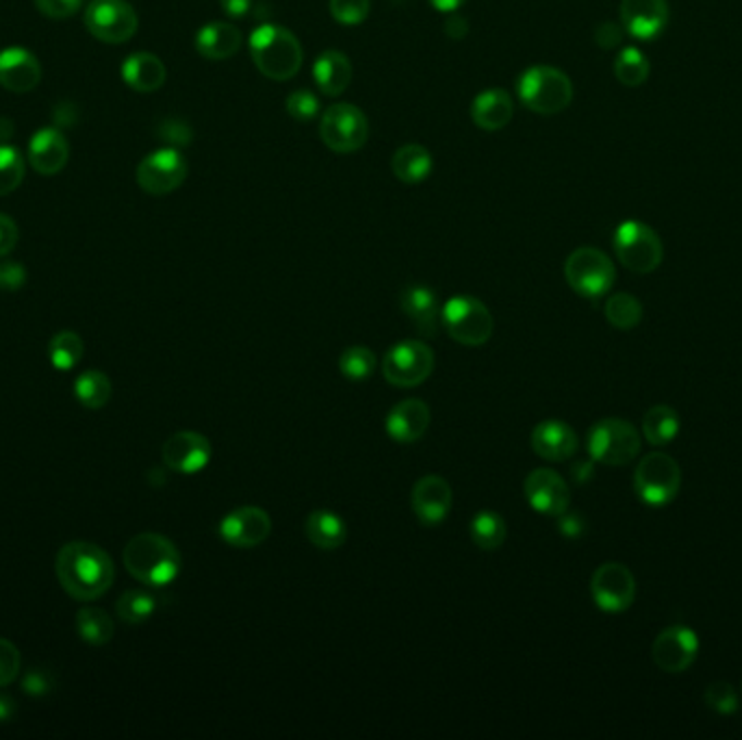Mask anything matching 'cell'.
Here are the masks:
<instances>
[{
	"instance_id": "6da1fadb",
	"label": "cell",
	"mask_w": 742,
	"mask_h": 740,
	"mask_svg": "<svg viewBox=\"0 0 742 740\" xmlns=\"http://www.w3.org/2000/svg\"><path fill=\"white\" fill-rule=\"evenodd\" d=\"M56 578L63 591L76 602H93L111 589L115 567L102 548L72 541L56 554Z\"/></svg>"
},
{
	"instance_id": "7a4b0ae2",
	"label": "cell",
	"mask_w": 742,
	"mask_h": 740,
	"mask_svg": "<svg viewBox=\"0 0 742 740\" xmlns=\"http://www.w3.org/2000/svg\"><path fill=\"white\" fill-rule=\"evenodd\" d=\"M124 567L141 585L165 587L180 574V554L169 539L141 532L124 548Z\"/></svg>"
},
{
	"instance_id": "3957f363",
	"label": "cell",
	"mask_w": 742,
	"mask_h": 740,
	"mask_svg": "<svg viewBox=\"0 0 742 740\" xmlns=\"http://www.w3.org/2000/svg\"><path fill=\"white\" fill-rule=\"evenodd\" d=\"M250 54L259 72L272 80H289L302 67V43L278 24H263L250 35Z\"/></svg>"
},
{
	"instance_id": "277c9868",
	"label": "cell",
	"mask_w": 742,
	"mask_h": 740,
	"mask_svg": "<svg viewBox=\"0 0 742 740\" xmlns=\"http://www.w3.org/2000/svg\"><path fill=\"white\" fill-rule=\"evenodd\" d=\"M517 91L521 102L541 115L561 113L574 100L571 78L552 65L528 67L517 83Z\"/></svg>"
},
{
	"instance_id": "5b68a950",
	"label": "cell",
	"mask_w": 742,
	"mask_h": 740,
	"mask_svg": "<svg viewBox=\"0 0 742 740\" xmlns=\"http://www.w3.org/2000/svg\"><path fill=\"white\" fill-rule=\"evenodd\" d=\"M613 246L621 265L634 274H652L665 259L663 239L645 222L628 220L619 224Z\"/></svg>"
},
{
	"instance_id": "8992f818",
	"label": "cell",
	"mask_w": 742,
	"mask_h": 740,
	"mask_svg": "<svg viewBox=\"0 0 742 740\" xmlns=\"http://www.w3.org/2000/svg\"><path fill=\"white\" fill-rule=\"evenodd\" d=\"M441 322L448 335L463 346H485L493 335V315L487 304L471 296H456L441 309Z\"/></svg>"
},
{
	"instance_id": "52a82bcc",
	"label": "cell",
	"mask_w": 742,
	"mask_h": 740,
	"mask_svg": "<svg viewBox=\"0 0 742 740\" xmlns=\"http://www.w3.org/2000/svg\"><path fill=\"white\" fill-rule=\"evenodd\" d=\"M565 278L578 296L595 300L613 289L617 269L606 252L584 246L569 254L565 263Z\"/></svg>"
},
{
	"instance_id": "ba28073f",
	"label": "cell",
	"mask_w": 742,
	"mask_h": 740,
	"mask_svg": "<svg viewBox=\"0 0 742 740\" xmlns=\"http://www.w3.org/2000/svg\"><path fill=\"white\" fill-rule=\"evenodd\" d=\"M589 452L595 463L621 467L641 454V435L626 419H602L589 432Z\"/></svg>"
},
{
	"instance_id": "9c48e42d",
	"label": "cell",
	"mask_w": 742,
	"mask_h": 740,
	"mask_svg": "<svg viewBox=\"0 0 742 740\" xmlns=\"http://www.w3.org/2000/svg\"><path fill=\"white\" fill-rule=\"evenodd\" d=\"M682 487V469L678 461L665 452L647 454L634 472V491L650 506H667Z\"/></svg>"
},
{
	"instance_id": "30bf717a",
	"label": "cell",
	"mask_w": 742,
	"mask_h": 740,
	"mask_svg": "<svg viewBox=\"0 0 742 740\" xmlns=\"http://www.w3.org/2000/svg\"><path fill=\"white\" fill-rule=\"evenodd\" d=\"M319 135L332 152L350 154L367 143L369 122L365 113L354 104H332L322 113Z\"/></svg>"
},
{
	"instance_id": "8fae6325",
	"label": "cell",
	"mask_w": 742,
	"mask_h": 740,
	"mask_svg": "<svg viewBox=\"0 0 742 740\" xmlns=\"http://www.w3.org/2000/svg\"><path fill=\"white\" fill-rule=\"evenodd\" d=\"M435 369V352L424 341H400L382 363L385 378L395 387H417L430 378Z\"/></svg>"
},
{
	"instance_id": "7c38bea8",
	"label": "cell",
	"mask_w": 742,
	"mask_h": 740,
	"mask_svg": "<svg viewBox=\"0 0 742 740\" xmlns=\"http://www.w3.org/2000/svg\"><path fill=\"white\" fill-rule=\"evenodd\" d=\"M85 26L104 43H124L135 35L139 20L126 0H91L85 9Z\"/></svg>"
},
{
	"instance_id": "4fadbf2b",
	"label": "cell",
	"mask_w": 742,
	"mask_h": 740,
	"mask_svg": "<svg viewBox=\"0 0 742 740\" xmlns=\"http://www.w3.org/2000/svg\"><path fill=\"white\" fill-rule=\"evenodd\" d=\"M187 178V163L176 148L150 152L137 165V183L150 196H165L178 189Z\"/></svg>"
},
{
	"instance_id": "5bb4252c",
	"label": "cell",
	"mask_w": 742,
	"mask_h": 740,
	"mask_svg": "<svg viewBox=\"0 0 742 740\" xmlns=\"http://www.w3.org/2000/svg\"><path fill=\"white\" fill-rule=\"evenodd\" d=\"M591 595L604 613H624L634 604L637 580L621 563H606L591 578Z\"/></svg>"
},
{
	"instance_id": "9a60e30c",
	"label": "cell",
	"mask_w": 742,
	"mask_h": 740,
	"mask_svg": "<svg viewBox=\"0 0 742 740\" xmlns=\"http://www.w3.org/2000/svg\"><path fill=\"white\" fill-rule=\"evenodd\" d=\"M700 654V639L687 626H671L663 630L654 645L652 659L665 674H684Z\"/></svg>"
},
{
	"instance_id": "2e32d148",
	"label": "cell",
	"mask_w": 742,
	"mask_h": 740,
	"mask_svg": "<svg viewBox=\"0 0 742 740\" xmlns=\"http://www.w3.org/2000/svg\"><path fill=\"white\" fill-rule=\"evenodd\" d=\"M161 456L169 469L178 474H196L209 465L213 450L204 435L193 430H180L163 443Z\"/></svg>"
},
{
	"instance_id": "e0dca14e",
	"label": "cell",
	"mask_w": 742,
	"mask_h": 740,
	"mask_svg": "<svg viewBox=\"0 0 742 740\" xmlns=\"http://www.w3.org/2000/svg\"><path fill=\"white\" fill-rule=\"evenodd\" d=\"M524 491H526L528 504L541 515L558 517L571 504L569 485L563 480L561 474L552 472V469H535L526 478Z\"/></svg>"
},
{
	"instance_id": "ac0fdd59",
	"label": "cell",
	"mask_w": 742,
	"mask_h": 740,
	"mask_svg": "<svg viewBox=\"0 0 742 740\" xmlns=\"http://www.w3.org/2000/svg\"><path fill=\"white\" fill-rule=\"evenodd\" d=\"M272 532V519L263 509L243 506L228 513L219 524L222 539L239 550L261 545Z\"/></svg>"
},
{
	"instance_id": "d6986e66",
	"label": "cell",
	"mask_w": 742,
	"mask_h": 740,
	"mask_svg": "<svg viewBox=\"0 0 742 740\" xmlns=\"http://www.w3.org/2000/svg\"><path fill=\"white\" fill-rule=\"evenodd\" d=\"M619 13L626 33L641 41H652L661 37L669 24L667 0H621Z\"/></svg>"
},
{
	"instance_id": "ffe728a7",
	"label": "cell",
	"mask_w": 742,
	"mask_h": 740,
	"mask_svg": "<svg viewBox=\"0 0 742 740\" xmlns=\"http://www.w3.org/2000/svg\"><path fill=\"white\" fill-rule=\"evenodd\" d=\"M413 511L426 526H437L452 511V489L441 476H424L413 489Z\"/></svg>"
},
{
	"instance_id": "44dd1931",
	"label": "cell",
	"mask_w": 742,
	"mask_h": 740,
	"mask_svg": "<svg viewBox=\"0 0 742 740\" xmlns=\"http://www.w3.org/2000/svg\"><path fill=\"white\" fill-rule=\"evenodd\" d=\"M70 156V146L56 128H41L30 137L28 163L41 176L59 174Z\"/></svg>"
},
{
	"instance_id": "7402d4cb",
	"label": "cell",
	"mask_w": 742,
	"mask_h": 740,
	"mask_svg": "<svg viewBox=\"0 0 742 740\" xmlns=\"http://www.w3.org/2000/svg\"><path fill=\"white\" fill-rule=\"evenodd\" d=\"M387 435L398 443L419 441L430 426V409L422 400H404L387 415Z\"/></svg>"
},
{
	"instance_id": "603a6c76",
	"label": "cell",
	"mask_w": 742,
	"mask_h": 740,
	"mask_svg": "<svg viewBox=\"0 0 742 740\" xmlns=\"http://www.w3.org/2000/svg\"><path fill=\"white\" fill-rule=\"evenodd\" d=\"M41 78L39 61L24 48H4L0 52V85L9 91L24 93L37 87Z\"/></svg>"
},
{
	"instance_id": "cb8c5ba5",
	"label": "cell",
	"mask_w": 742,
	"mask_h": 740,
	"mask_svg": "<svg viewBox=\"0 0 742 740\" xmlns=\"http://www.w3.org/2000/svg\"><path fill=\"white\" fill-rule=\"evenodd\" d=\"M532 450L545 461H569L578 452V435L565 422H541L532 430Z\"/></svg>"
},
{
	"instance_id": "d4e9b609",
	"label": "cell",
	"mask_w": 742,
	"mask_h": 740,
	"mask_svg": "<svg viewBox=\"0 0 742 740\" xmlns=\"http://www.w3.org/2000/svg\"><path fill=\"white\" fill-rule=\"evenodd\" d=\"M400 306L413 319L417 330H422L424 335H435L437 333L439 317H441V306H439L437 293L430 287H424V285L406 287L400 293Z\"/></svg>"
},
{
	"instance_id": "484cf974",
	"label": "cell",
	"mask_w": 742,
	"mask_h": 740,
	"mask_svg": "<svg viewBox=\"0 0 742 740\" xmlns=\"http://www.w3.org/2000/svg\"><path fill=\"white\" fill-rule=\"evenodd\" d=\"M241 30L230 22H211L196 33V50L213 61L230 59L241 48Z\"/></svg>"
},
{
	"instance_id": "4316f807",
	"label": "cell",
	"mask_w": 742,
	"mask_h": 740,
	"mask_svg": "<svg viewBox=\"0 0 742 740\" xmlns=\"http://www.w3.org/2000/svg\"><path fill=\"white\" fill-rule=\"evenodd\" d=\"M513 98L506 89L493 87L478 93L471 102V120L485 130H500L513 120Z\"/></svg>"
},
{
	"instance_id": "83f0119b",
	"label": "cell",
	"mask_w": 742,
	"mask_h": 740,
	"mask_svg": "<svg viewBox=\"0 0 742 740\" xmlns=\"http://www.w3.org/2000/svg\"><path fill=\"white\" fill-rule=\"evenodd\" d=\"M352 63L341 50H326L315 59L313 78L322 93L339 96L352 83Z\"/></svg>"
},
{
	"instance_id": "f1b7e54d",
	"label": "cell",
	"mask_w": 742,
	"mask_h": 740,
	"mask_svg": "<svg viewBox=\"0 0 742 740\" xmlns=\"http://www.w3.org/2000/svg\"><path fill=\"white\" fill-rule=\"evenodd\" d=\"M122 76L130 89L150 93L165 83V65L152 52H135L124 61Z\"/></svg>"
},
{
	"instance_id": "f546056e",
	"label": "cell",
	"mask_w": 742,
	"mask_h": 740,
	"mask_svg": "<svg viewBox=\"0 0 742 740\" xmlns=\"http://www.w3.org/2000/svg\"><path fill=\"white\" fill-rule=\"evenodd\" d=\"M309 541L319 550H339L348 539L345 522L330 511H313L304 524Z\"/></svg>"
},
{
	"instance_id": "4dcf8cb0",
	"label": "cell",
	"mask_w": 742,
	"mask_h": 740,
	"mask_svg": "<svg viewBox=\"0 0 742 740\" xmlns=\"http://www.w3.org/2000/svg\"><path fill=\"white\" fill-rule=\"evenodd\" d=\"M391 170L398 176V180H402L406 185H415V183H422L430 176L432 156L424 146L406 143L393 154Z\"/></svg>"
},
{
	"instance_id": "1f68e13d",
	"label": "cell",
	"mask_w": 742,
	"mask_h": 740,
	"mask_svg": "<svg viewBox=\"0 0 742 740\" xmlns=\"http://www.w3.org/2000/svg\"><path fill=\"white\" fill-rule=\"evenodd\" d=\"M643 435L650 446H669L680 435V415L667 404L652 406L643 417Z\"/></svg>"
},
{
	"instance_id": "d6a6232c",
	"label": "cell",
	"mask_w": 742,
	"mask_h": 740,
	"mask_svg": "<svg viewBox=\"0 0 742 740\" xmlns=\"http://www.w3.org/2000/svg\"><path fill=\"white\" fill-rule=\"evenodd\" d=\"M469 532H471V541L480 550L495 552L506 541V522L493 511H482L471 519Z\"/></svg>"
},
{
	"instance_id": "836d02e7",
	"label": "cell",
	"mask_w": 742,
	"mask_h": 740,
	"mask_svg": "<svg viewBox=\"0 0 742 740\" xmlns=\"http://www.w3.org/2000/svg\"><path fill=\"white\" fill-rule=\"evenodd\" d=\"M74 396L85 409L98 411L111 400V382L102 372H83L74 382Z\"/></svg>"
},
{
	"instance_id": "e575fe53",
	"label": "cell",
	"mask_w": 742,
	"mask_h": 740,
	"mask_svg": "<svg viewBox=\"0 0 742 740\" xmlns=\"http://www.w3.org/2000/svg\"><path fill=\"white\" fill-rule=\"evenodd\" d=\"M606 319L619 330H632L643 322V304L632 293H615L606 302Z\"/></svg>"
},
{
	"instance_id": "d590c367",
	"label": "cell",
	"mask_w": 742,
	"mask_h": 740,
	"mask_svg": "<svg viewBox=\"0 0 742 740\" xmlns=\"http://www.w3.org/2000/svg\"><path fill=\"white\" fill-rule=\"evenodd\" d=\"M76 632L89 645H106L113 639V622L100 609H80L76 615Z\"/></svg>"
},
{
	"instance_id": "8d00e7d4",
	"label": "cell",
	"mask_w": 742,
	"mask_h": 740,
	"mask_svg": "<svg viewBox=\"0 0 742 740\" xmlns=\"http://www.w3.org/2000/svg\"><path fill=\"white\" fill-rule=\"evenodd\" d=\"M83 352H85L83 339L72 330H63L54 335L48 346L50 363L61 372H70L72 367H76L78 361L83 359Z\"/></svg>"
},
{
	"instance_id": "74e56055",
	"label": "cell",
	"mask_w": 742,
	"mask_h": 740,
	"mask_svg": "<svg viewBox=\"0 0 742 740\" xmlns=\"http://www.w3.org/2000/svg\"><path fill=\"white\" fill-rule=\"evenodd\" d=\"M154 611H156V598L146 593V591H139V589L126 591L115 604L117 617L130 626L148 622Z\"/></svg>"
},
{
	"instance_id": "f35d334b",
	"label": "cell",
	"mask_w": 742,
	"mask_h": 740,
	"mask_svg": "<svg viewBox=\"0 0 742 740\" xmlns=\"http://www.w3.org/2000/svg\"><path fill=\"white\" fill-rule=\"evenodd\" d=\"M615 76L626 87H639L650 76V61L639 48H624L615 61Z\"/></svg>"
},
{
	"instance_id": "ab89813d",
	"label": "cell",
	"mask_w": 742,
	"mask_h": 740,
	"mask_svg": "<svg viewBox=\"0 0 742 740\" xmlns=\"http://www.w3.org/2000/svg\"><path fill=\"white\" fill-rule=\"evenodd\" d=\"M374 367H376V354L367 348H361V346L348 348L339 359L341 374L354 382L367 380L374 374Z\"/></svg>"
},
{
	"instance_id": "60d3db41",
	"label": "cell",
	"mask_w": 742,
	"mask_h": 740,
	"mask_svg": "<svg viewBox=\"0 0 742 740\" xmlns=\"http://www.w3.org/2000/svg\"><path fill=\"white\" fill-rule=\"evenodd\" d=\"M24 178V159L11 146H0V196L11 193Z\"/></svg>"
},
{
	"instance_id": "b9f144b4",
	"label": "cell",
	"mask_w": 742,
	"mask_h": 740,
	"mask_svg": "<svg viewBox=\"0 0 742 740\" xmlns=\"http://www.w3.org/2000/svg\"><path fill=\"white\" fill-rule=\"evenodd\" d=\"M706 704L719 715H734L739 711V693L728 682H715L706 689Z\"/></svg>"
},
{
	"instance_id": "7bdbcfd3",
	"label": "cell",
	"mask_w": 742,
	"mask_h": 740,
	"mask_svg": "<svg viewBox=\"0 0 742 740\" xmlns=\"http://www.w3.org/2000/svg\"><path fill=\"white\" fill-rule=\"evenodd\" d=\"M372 0H330V13L339 24L356 26L367 20Z\"/></svg>"
},
{
	"instance_id": "ee69618b",
	"label": "cell",
	"mask_w": 742,
	"mask_h": 740,
	"mask_svg": "<svg viewBox=\"0 0 742 740\" xmlns=\"http://www.w3.org/2000/svg\"><path fill=\"white\" fill-rule=\"evenodd\" d=\"M319 100L311 89H295L287 98V111L298 122H311L319 113Z\"/></svg>"
},
{
	"instance_id": "f6af8a7d",
	"label": "cell",
	"mask_w": 742,
	"mask_h": 740,
	"mask_svg": "<svg viewBox=\"0 0 742 740\" xmlns=\"http://www.w3.org/2000/svg\"><path fill=\"white\" fill-rule=\"evenodd\" d=\"M20 674V652L17 648L7 641L0 639V689L9 687Z\"/></svg>"
},
{
	"instance_id": "bcb514c9",
	"label": "cell",
	"mask_w": 742,
	"mask_h": 740,
	"mask_svg": "<svg viewBox=\"0 0 742 740\" xmlns=\"http://www.w3.org/2000/svg\"><path fill=\"white\" fill-rule=\"evenodd\" d=\"M22 689L30 698H43L54 689V678L46 669H30L22 678Z\"/></svg>"
},
{
	"instance_id": "7dc6e473",
	"label": "cell",
	"mask_w": 742,
	"mask_h": 740,
	"mask_svg": "<svg viewBox=\"0 0 742 740\" xmlns=\"http://www.w3.org/2000/svg\"><path fill=\"white\" fill-rule=\"evenodd\" d=\"M35 4L46 17L65 20V17H72L83 7V0H35Z\"/></svg>"
},
{
	"instance_id": "c3c4849f",
	"label": "cell",
	"mask_w": 742,
	"mask_h": 740,
	"mask_svg": "<svg viewBox=\"0 0 742 740\" xmlns=\"http://www.w3.org/2000/svg\"><path fill=\"white\" fill-rule=\"evenodd\" d=\"M624 24L619 22H602L598 28H595V41L600 48L604 50H613L617 48L621 41H624Z\"/></svg>"
},
{
	"instance_id": "681fc988",
	"label": "cell",
	"mask_w": 742,
	"mask_h": 740,
	"mask_svg": "<svg viewBox=\"0 0 742 740\" xmlns=\"http://www.w3.org/2000/svg\"><path fill=\"white\" fill-rule=\"evenodd\" d=\"M26 283V269L20 263L4 261L0 263V289L17 291Z\"/></svg>"
},
{
	"instance_id": "f907efd6",
	"label": "cell",
	"mask_w": 742,
	"mask_h": 740,
	"mask_svg": "<svg viewBox=\"0 0 742 740\" xmlns=\"http://www.w3.org/2000/svg\"><path fill=\"white\" fill-rule=\"evenodd\" d=\"M159 135L169 141L172 146H187L191 141V128L189 124L180 122V120H167L161 124Z\"/></svg>"
},
{
	"instance_id": "816d5d0a",
	"label": "cell",
	"mask_w": 742,
	"mask_h": 740,
	"mask_svg": "<svg viewBox=\"0 0 742 740\" xmlns=\"http://www.w3.org/2000/svg\"><path fill=\"white\" fill-rule=\"evenodd\" d=\"M558 530H561V535H565L569 539H578L584 535L587 522L580 513H569V509H567L563 515H558Z\"/></svg>"
},
{
	"instance_id": "f5cc1de1",
	"label": "cell",
	"mask_w": 742,
	"mask_h": 740,
	"mask_svg": "<svg viewBox=\"0 0 742 740\" xmlns=\"http://www.w3.org/2000/svg\"><path fill=\"white\" fill-rule=\"evenodd\" d=\"M15 243H17V226L9 215L0 213V256H7L15 248Z\"/></svg>"
},
{
	"instance_id": "db71d44e",
	"label": "cell",
	"mask_w": 742,
	"mask_h": 740,
	"mask_svg": "<svg viewBox=\"0 0 742 740\" xmlns=\"http://www.w3.org/2000/svg\"><path fill=\"white\" fill-rule=\"evenodd\" d=\"M443 28H445L448 37H452V39H463V37L469 33V24H467V20H465L463 15H452V17H448Z\"/></svg>"
},
{
	"instance_id": "11a10c76",
	"label": "cell",
	"mask_w": 742,
	"mask_h": 740,
	"mask_svg": "<svg viewBox=\"0 0 742 740\" xmlns=\"http://www.w3.org/2000/svg\"><path fill=\"white\" fill-rule=\"evenodd\" d=\"M254 0H222V9L228 17H243L252 9Z\"/></svg>"
},
{
	"instance_id": "9f6ffc18",
	"label": "cell",
	"mask_w": 742,
	"mask_h": 740,
	"mask_svg": "<svg viewBox=\"0 0 742 740\" xmlns=\"http://www.w3.org/2000/svg\"><path fill=\"white\" fill-rule=\"evenodd\" d=\"M571 474H574L576 482H587V480H591V476H593V463H591V461H580V463L574 465Z\"/></svg>"
},
{
	"instance_id": "6f0895ef",
	"label": "cell",
	"mask_w": 742,
	"mask_h": 740,
	"mask_svg": "<svg viewBox=\"0 0 742 740\" xmlns=\"http://www.w3.org/2000/svg\"><path fill=\"white\" fill-rule=\"evenodd\" d=\"M15 715V702L9 695H0V724L9 722Z\"/></svg>"
},
{
	"instance_id": "680465c9",
	"label": "cell",
	"mask_w": 742,
	"mask_h": 740,
	"mask_svg": "<svg viewBox=\"0 0 742 740\" xmlns=\"http://www.w3.org/2000/svg\"><path fill=\"white\" fill-rule=\"evenodd\" d=\"M430 2H432V7H435L437 11L450 13V11H456L465 0H430Z\"/></svg>"
}]
</instances>
